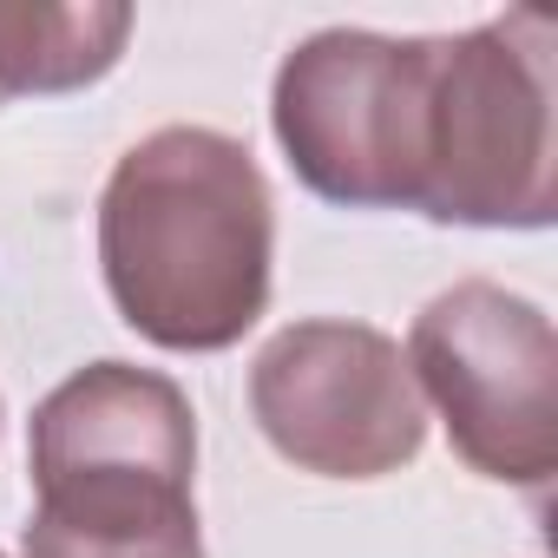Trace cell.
Segmentation results:
<instances>
[{
    "label": "cell",
    "instance_id": "cell-1",
    "mask_svg": "<svg viewBox=\"0 0 558 558\" xmlns=\"http://www.w3.org/2000/svg\"><path fill=\"white\" fill-rule=\"evenodd\" d=\"M276 204L243 138L165 125L138 138L99 197V269L112 310L151 349H236L269 310Z\"/></svg>",
    "mask_w": 558,
    "mask_h": 558
},
{
    "label": "cell",
    "instance_id": "cell-4",
    "mask_svg": "<svg viewBox=\"0 0 558 558\" xmlns=\"http://www.w3.org/2000/svg\"><path fill=\"white\" fill-rule=\"evenodd\" d=\"M434 40L362 27L310 34L269 93V125L290 171L342 210H414Z\"/></svg>",
    "mask_w": 558,
    "mask_h": 558
},
{
    "label": "cell",
    "instance_id": "cell-7",
    "mask_svg": "<svg viewBox=\"0 0 558 558\" xmlns=\"http://www.w3.org/2000/svg\"><path fill=\"white\" fill-rule=\"evenodd\" d=\"M132 34V8L112 0H86V8H14L0 0V106L8 99H53V93H80L99 86Z\"/></svg>",
    "mask_w": 558,
    "mask_h": 558
},
{
    "label": "cell",
    "instance_id": "cell-6",
    "mask_svg": "<svg viewBox=\"0 0 558 558\" xmlns=\"http://www.w3.org/2000/svg\"><path fill=\"white\" fill-rule=\"evenodd\" d=\"M250 414L263 440L323 480L401 473L427 440V401L395 336L368 323H290L250 362Z\"/></svg>",
    "mask_w": 558,
    "mask_h": 558
},
{
    "label": "cell",
    "instance_id": "cell-2",
    "mask_svg": "<svg viewBox=\"0 0 558 558\" xmlns=\"http://www.w3.org/2000/svg\"><path fill=\"white\" fill-rule=\"evenodd\" d=\"M27 558H204L191 395L132 362L66 375L27 434Z\"/></svg>",
    "mask_w": 558,
    "mask_h": 558
},
{
    "label": "cell",
    "instance_id": "cell-3",
    "mask_svg": "<svg viewBox=\"0 0 558 558\" xmlns=\"http://www.w3.org/2000/svg\"><path fill=\"white\" fill-rule=\"evenodd\" d=\"M551 53L558 34L532 8L434 40L414 197L421 217L473 230H545L558 217Z\"/></svg>",
    "mask_w": 558,
    "mask_h": 558
},
{
    "label": "cell",
    "instance_id": "cell-5",
    "mask_svg": "<svg viewBox=\"0 0 558 558\" xmlns=\"http://www.w3.org/2000/svg\"><path fill=\"white\" fill-rule=\"evenodd\" d=\"M408 375L473 473L545 493L558 466V336L538 303L480 276L440 290L414 316Z\"/></svg>",
    "mask_w": 558,
    "mask_h": 558
}]
</instances>
